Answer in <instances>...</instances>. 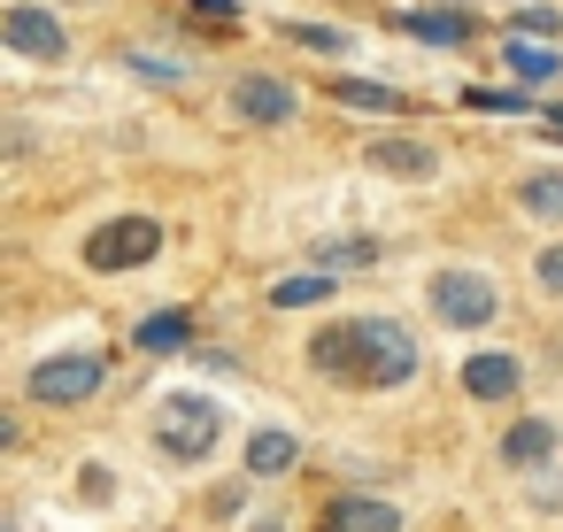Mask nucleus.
<instances>
[{"mask_svg":"<svg viewBox=\"0 0 563 532\" xmlns=\"http://www.w3.org/2000/svg\"><path fill=\"white\" fill-rule=\"evenodd\" d=\"M517 201H525L540 224H563V170H540V178H525V186H517Z\"/></svg>","mask_w":563,"mask_h":532,"instance_id":"6ab92c4d","label":"nucleus"},{"mask_svg":"<svg viewBox=\"0 0 563 532\" xmlns=\"http://www.w3.org/2000/svg\"><path fill=\"white\" fill-rule=\"evenodd\" d=\"M501 63H509L525 86H555V78H563V40H555V47H532L525 32H509V40H501Z\"/></svg>","mask_w":563,"mask_h":532,"instance_id":"9b49d317","label":"nucleus"},{"mask_svg":"<svg viewBox=\"0 0 563 532\" xmlns=\"http://www.w3.org/2000/svg\"><path fill=\"white\" fill-rule=\"evenodd\" d=\"M186 9H201L209 24H232V0H186Z\"/></svg>","mask_w":563,"mask_h":532,"instance_id":"b1692460","label":"nucleus"},{"mask_svg":"<svg viewBox=\"0 0 563 532\" xmlns=\"http://www.w3.org/2000/svg\"><path fill=\"white\" fill-rule=\"evenodd\" d=\"M432 317L440 324H455V332H478V324H494V309H501V286L486 278V270H432Z\"/></svg>","mask_w":563,"mask_h":532,"instance_id":"f03ea898","label":"nucleus"},{"mask_svg":"<svg viewBox=\"0 0 563 532\" xmlns=\"http://www.w3.org/2000/svg\"><path fill=\"white\" fill-rule=\"evenodd\" d=\"M101 370H109L101 355H47V363L24 378V394L47 401V409H70V401H86V394L101 386Z\"/></svg>","mask_w":563,"mask_h":532,"instance_id":"20e7f679","label":"nucleus"},{"mask_svg":"<svg viewBox=\"0 0 563 532\" xmlns=\"http://www.w3.org/2000/svg\"><path fill=\"white\" fill-rule=\"evenodd\" d=\"M332 101H347V109H363V117L401 109V93H394V86H371V78H332Z\"/></svg>","mask_w":563,"mask_h":532,"instance_id":"a211bd4d","label":"nucleus"},{"mask_svg":"<svg viewBox=\"0 0 563 532\" xmlns=\"http://www.w3.org/2000/svg\"><path fill=\"white\" fill-rule=\"evenodd\" d=\"M155 247H163L155 217H109L86 240V270H140V263H155Z\"/></svg>","mask_w":563,"mask_h":532,"instance_id":"7ed1b4c3","label":"nucleus"},{"mask_svg":"<svg viewBox=\"0 0 563 532\" xmlns=\"http://www.w3.org/2000/svg\"><path fill=\"white\" fill-rule=\"evenodd\" d=\"M155 440H163V455H178V463H201L209 447H217V401H170L163 409V424H155Z\"/></svg>","mask_w":563,"mask_h":532,"instance_id":"39448f33","label":"nucleus"},{"mask_svg":"<svg viewBox=\"0 0 563 532\" xmlns=\"http://www.w3.org/2000/svg\"><path fill=\"white\" fill-rule=\"evenodd\" d=\"M509 32H525V40H563V9L532 0V9H517V24H509Z\"/></svg>","mask_w":563,"mask_h":532,"instance_id":"412c9836","label":"nucleus"},{"mask_svg":"<svg viewBox=\"0 0 563 532\" xmlns=\"http://www.w3.org/2000/svg\"><path fill=\"white\" fill-rule=\"evenodd\" d=\"M132 340H140V347H186V340H194V317H186V309H163V317H147Z\"/></svg>","mask_w":563,"mask_h":532,"instance_id":"aec40b11","label":"nucleus"},{"mask_svg":"<svg viewBox=\"0 0 563 532\" xmlns=\"http://www.w3.org/2000/svg\"><path fill=\"white\" fill-rule=\"evenodd\" d=\"M555 455V417H517L509 432H501V463L509 470H540Z\"/></svg>","mask_w":563,"mask_h":532,"instance_id":"1a4fd4ad","label":"nucleus"},{"mask_svg":"<svg viewBox=\"0 0 563 532\" xmlns=\"http://www.w3.org/2000/svg\"><path fill=\"white\" fill-rule=\"evenodd\" d=\"M417 378V340L394 317H355V386H401Z\"/></svg>","mask_w":563,"mask_h":532,"instance_id":"f257e3e1","label":"nucleus"},{"mask_svg":"<svg viewBox=\"0 0 563 532\" xmlns=\"http://www.w3.org/2000/svg\"><path fill=\"white\" fill-rule=\"evenodd\" d=\"M271 301H278V309H317V301H332V270H324V263H309V270L278 278V286H271Z\"/></svg>","mask_w":563,"mask_h":532,"instance_id":"2eb2a0df","label":"nucleus"},{"mask_svg":"<svg viewBox=\"0 0 563 532\" xmlns=\"http://www.w3.org/2000/svg\"><path fill=\"white\" fill-rule=\"evenodd\" d=\"M324 532H401V517H394L386 501H332Z\"/></svg>","mask_w":563,"mask_h":532,"instance_id":"dca6fc26","label":"nucleus"},{"mask_svg":"<svg viewBox=\"0 0 563 532\" xmlns=\"http://www.w3.org/2000/svg\"><path fill=\"white\" fill-rule=\"evenodd\" d=\"M301 463V440L294 432H255L247 440V478H286Z\"/></svg>","mask_w":563,"mask_h":532,"instance_id":"4468645a","label":"nucleus"},{"mask_svg":"<svg viewBox=\"0 0 563 532\" xmlns=\"http://www.w3.org/2000/svg\"><path fill=\"white\" fill-rule=\"evenodd\" d=\"M286 40L309 47V55H340L347 47V32H332V24H286Z\"/></svg>","mask_w":563,"mask_h":532,"instance_id":"4be33fe9","label":"nucleus"},{"mask_svg":"<svg viewBox=\"0 0 563 532\" xmlns=\"http://www.w3.org/2000/svg\"><path fill=\"white\" fill-rule=\"evenodd\" d=\"M317 263H324V270H371V263H378V240H371V232H347V240H317Z\"/></svg>","mask_w":563,"mask_h":532,"instance_id":"f3484780","label":"nucleus"},{"mask_svg":"<svg viewBox=\"0 0 563 532\" xmlns=\"http://www.w3.org/2000/svg\"><path fill=\"white\" fill-rule=\"evenodd\" d=\"M0 40H9L24 63H55L70 40H63V24L47 16V9H9V16H0Z\"/></svg>","mask_w":563,"mask_h":532,"instance_id":"6e6552de","label":"nucleus"},{"mask_svg":"<svg viewBox=\"0 0 563 532\" xmlns=\"http://www.w3.org/2000/svg\"><path fill=\"white\" fill-rule=\"evenodd\" d=\"M309 363H317L324 378H347V386H355V324H324V332L309 340Z\"/></svg>","mask_w":563,"mask_h":532,"instance_id":"ddd939ff","label":"nucleus"},{"mask_svg":"<svg viewBox=\"0 0 563 532\" xmlns=\"http://www.w3.org/2000/svg\"><path fill=\"white\" fill-rule=\"evenodd\" d=\"M401 32H409V40H432V47H463L478 24H471L463 9H417V16H401Z\"/></svg>","mask_w":563,"mask_h":532,"instance_id":"f8f14e48","label":"nucleus"},{"mask_svg":"<svg viewBox=\"0 0 563 532\" xmlns=\"http://www.w3.org/2000/svg\"><path fill=\"white\" fill-rule=\"evenodd\" d=\"M301 101H294V86L286 78H271V70H247L240 86H232V117L240 124H286Z\"/></svg>","mask_w":563,"mask_h":532,"instance_id":"423d86ee","label":"nucleus"},{"mask_svg":"<svg viewBox=\"0 0 563 532\" xmlns=\"http://www.w3.org/2000/svg\"><path fill=\"white\" fill-rule=\"evenodd\" d=\"M363 170L417 186V178H432V170H440V155H432V140H409V132H394V140H371V147H363Z\"/></svg>","mask_w":563,"mask_h":532,"instance_id":"0eeeda50","label":"nucleus"},{"mask_svg":"<svg viewBox=\"0 0 563 532\" xmlns=\"http://www.w3.org/2000/svg\"><path fill=\"white\" fill-rule=\"evenodd\" d=\"M517 378H525V370H517V355H501V347L463 363V394H471V401H509V394H517Z\"/></svg>","mask_w":563,"mask_h":532,"instance_id":"9d476101","label":"nucleus"},{"mask_svg":"<svg viewBox=\"0 0 563 532\" xmlns=\"http://www.w3.org/2000/svg\"><path fill=\"white\" fill-rule=\"evenodd\" d=\"M532 270H540V286H548V293H563V247H548Z\"/></svg>","mask_w":563,"mask_h":532,"instance_id":"5701e85b","label":"nucleus"}]
</instances>
